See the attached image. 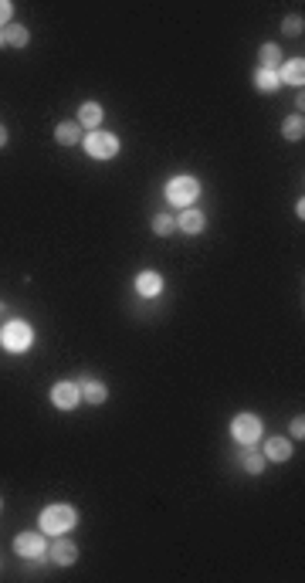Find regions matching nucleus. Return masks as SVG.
<instances>
[{
	"instance_id": "f257e3e1",
	"label": "nucleus",
	"mask_w": 305,
	"mask_h": 583,
	"mask_svg": "<svg viewBox=\"0 0 305 583\" xmlns=\"http://www.w3.org/2000/svg\"><path fill=\"white\" fill-rule=\"evenodd\" d=\"M75 522H78V512L71 505H65V502L44 505L41 515H38V526H41L44 536H65V532L75 529Z\"/></svg>"
},
{
	"instance_id": "f03ea898",
	"label": "nucleus",
	"mask_w": 305,
	"mask_h": 583,
	"mask_svg": "<svg viewBox=\"0 0 305 583\" xmlns=\"http://www.w3.org/2000/svg\"><path fill=\"white\" fill-rule=\"evenodd\" d=\"M0 346L7 349V353H28L34 346V329H31L24 319H11L4 329H0Z\"/></svg>"
},
{
	"instance_id": "7ed1b4c3",
	"label": "nucleus",
	"mask_w": 305,
	"mask_h": 583,
	"mask_svg": "<svg viewBox=\"0 0 305 583\" xmlns=\"http://www.w3.org/2000/svg\"><path fill=\"white\" fill-rule=\"evenodd\" d=\"M197 197H200V180L190 177V173H180V177H173V180L167 183V200L173 207H183V210L194 207Z\"/></svg>"
},
{
	"instance_id": "20e7f679",
	"label": "nucleus",
	"mask_w": 305,
	"mask_h": 583,
	"mask_svg": "<svg viewBox=\"0 0 305 583\" xmlns=\"http://www.w3.org/2000/svg\"><path fill=\"white\" fill-rule=\"evenodd\" d=\"M85 153L92 156V160H115L119 156V136L105 133V129H92L85 136Z\"/></svg>"
},
{
	"instance_id": "39448f33",
	"label": "nucleus",
	"mask_w": 305,
	"mask_h": 583,
	"mask_svg": "<svg viewBox=\"0 0 305 583\" xmlns=\"http://www.w3.org/2000/svg\"><path fill=\"white\" fill-rule=\"evenodd\" d=\"M231 438H234L241 448H244V445H254V441L262 438V417H254V414H237L234 421H231Z\"/></svg>"
},
{
	"instance_id": "423d86ee",
	"label": "nucleus",
	"mask_w": 305,
	"mask_h": 583,
	"mask_svg": "<svg viewBox=\"0 0 305 583\" xmlns=\"http://www.w3.org/2000/svg\"><path fill=\"white\" fill-rule=\"evenodd\" d=\"M14 553L21 556V559H44V553H48V546H44V536L41 532H21V536H14Z\"/></svg>"
},
{
	"instance_id": "0eeeda50",
	"label": "nucleus",
	"mask_w": 305,
	"mask_h": 583,
	"mask_svg": "<svg viewBox=\"0 0 305 583\" xmlns=\"http://www.w3.org/2000/svg\"><path fill=\"white\" fill-rule=\"evenodd\" d=\"M51 403H55L58 411H75L78 403H82V390L78 383H71V380H61L51 387Z\"/></svg>"
},
{
	"instance_id": "6e6552de",
	"label": "nucleus",
	"mask_w": 305,
	"mask_h": 583,
	"mask_svg": "<svg viewBox=\"0 0 305 583\" xmlns=\"http://www.w3.org/2000/svg\"><path fill=\"white\" fill-rule=\"evenodd\" d=\"M133 289H136V295H143V299H156V295L163 292V275H160V272H139L136 282H133Z\"/></svg>"
},
{
	"instance_id": "1a4fd4ad",
	"label": "nucleus",
	"mask_w": 305,
	"mask_h": 583,
	"mask_svg": "<svg viewBox=\"0 0 305 583\" xmlns=\"http://www.w3.org/2000/svg\"><path fill=\"white\" fill-rule=\"evenodd\" d=\"M48 559H51L55 567H71V563L78 559V546H75L71 540H61V536H58L55 546L48 550Z\"/></svg>"
},
{
	"instance_id": "9d476101",
	"label": "nucleus",
	"mask_w": 305,
	"mask_h": 583,
	"mask_svg": "<svg viewBox=\"0 0 305 583\" xmlns=\"http://www.w3.org/2000/svg\"><path fill=\"white\" fill-rule=\"evenodd\" d=\"M278 82L302 88V82H305V61L302 58H289V61H281V68H278Z\"/></svg>"
},
{
	"instance_id": "9b49d317",
	"label": "nucleus",
	"mask_w": 305,
	"mask_h": 583,
	"mask_svg": "<svg viewBox=\"0 0 305 583\" xmlns=\"http://www.w3.org/2000/svg\"><path fill=\"white\" fill-rule=\"evenodd\" d=\"M177 227H180L183 234H200V231L207 227V217H204V210L187 207V210H180V217H177Z\"/></svg>"
},
{
	"instance_id": "f8f14e48",
	"label": "nucleus",
	"mask_w": 305,
	"mask_h": 583,
	"mask_svg": "<svg viewBox=\"0 0 305 583\" xmlns=\"http://www.w3.org/2000/svg\"><path fill=\"white\" fill-rule=\"evenodd\" d=\"M78 390H82V401L92 403V407L105 403V397H109V387H105L102 380H92V376H85L82 383H78Z\"/></svg>"
},
{
	"instance_id": "ddd939ff",
	"label": "nucleus",
	"mask_w": 305,
	"mask_h": 583,
	"mask_svg": "<svg viewBox=\"0 0 305 583\" xmlns=\"http://www.w3.org/2000/svg\"><path fill=\"white\" fill-rule=\"evenodd\" d=\"M262 455H264V461H275V465H281V461L291 458V441H285V438H268Z\"/></svg>"
},
{
	"instance_id": "4468645a",
	"label": "nucleus",
	"mask_w": 305,
	"mask_h": 583,
	"mask_svg": "<svg viewBox=\"0 0 305 583\" xmlns=\"http://www.w3.org/2000/svg\"><path fill=\"white\" fill-rule=\"evenodd\" d=\"M102 115H105V112H102L98 102H82V109H78V119H75V123L82 125V129H98V125H102Z\"/></svg>"
},
{
	"instance_id": "2eb2a0df",
	"label": "nucleus",
	"mask_w": 305,
	"mask_h": 583,
	"mask_svg": "<svg viewBox=\"0 0 305 583\" xmlns=\"http://www.w3.org/2000/svg\"><path fill=\"white\" fill-rule=\"evenodd\" d=\"M55 139L61 143V146H75V143H82V125L75 123H58L55 125Z\"/></svg>"
},
{
	"instance_id": "dca6fc26",
	"label": "nucleus",
	"mask_w": 305,
	"mask_h": 583,
	"mask_svg": "<svg viewBox=\"0 0 305 583\" xmlns=\"http://www.w3.org/2000/svg\"><path fill=\"white\" fill-rule=\"evenodd\" d=\"M4 41L11 44V48H28L31 31L24 28V24H7V28H4Z\"/></svg>"
},
{
	"instance_id": "f3484780",
	"label": "nucleus",
	"mask_w": 305,
	"mask_h": 583,
	"mask_svg": "<svg viewBox=\"0 0 305 583\" xmlns=\"http://www.w3.org/2000/svg\"><path fill=\"white\" fill-rule=\"evenodd\" d=\"M258 58H262V68H272V71H278V68H281V61H285V58H281V48H278V44H272V41L262 44Z\"/></svg>"
},
{
	"instance_id": "a211bd4d",
	"label": "nucleus",
	"mask_w": 305,
	"mask_h": 583,
	"mask_svg": "<svg viewBox=\"0 0 305 583\" xmlns=\"http://www.w3.org/2000/svg\"><path fill=\"white\" fill-rule=\"evenodd\" d=\"M254 88H258V92H278V88H281V82H278V71L258 68V71H254Z\"/></svg>"
},
{
	"instance_id": "6ab92c4d",
	"label": "nucleus",
	"mask_w": 305,
	"mask_h": 583,
	"mask_svg": "<svg viewBox=\"0 0 305 583\" xmlns=\"http://www.w3.org/2000/svg\"><path fill=\"white\" fill-rule=\"evenodd\" d=\"M281 136L291 139V143H299V139L305 136V119H302V112H299V115H289V119L281 123Z\"/></svg>"
},
{
	"instance_id": "aec40b11",
	"label": "nucleus",
	"mask_w": 305,
	"mask_h": 583,
	"mask_svg": "<svg viewBox=\"0 0 305 583\" xmlns=\"http://www.w3.org/2000/svg\"><path fill=\"white\" fill-rule=\"evenodd\" d=\"M241 461H244V468H248L251 475H262V472H264V465H268L262 451H254L251 445H244V455H241Z\"/></svg>"
},
{
	"instance_id": "412c9836",
	"label": "nucleus",
	"mask_w": 305,
	"mask_h": 583,
	"mask_svg": "<svg viewBox=\"0 0 305 583\" xmlns=\"http://www.w3.org/2000/svg\"><path fill=\"white\" fill-rule=\"evenodd\" d=\"M173 227H177V217H173V214H167V210L152 217V231H156L160 237H167L170 231H173Z\"/></svg>"
},
{
	"instance_id": "4be33fe9",
	"label": "nucleus",
	"mask_w": 305,
	"mask_h": 583,
	"mask_svg": "<svg viewBox=\"0 0 305 583\" xmlns=\"http://www.w3.org/2000/svg\"><path fill=\"white\" fill-rule=\"evenodd\" d=\"M302 28H305V21L299 14H291V17H285L281 21V31L289 34V38H295V34H302Z\"/></svg>"
},
{
	"instance_id": "5701e85b",
	"label": "nucleus",
	"mask_w": 305,
	"mask_h": 583,
	"mask_svg": "<svg viewBox=\"0 0 305 583\" xmlns=\"http://www.w3.org/2000/svg\"><path fill=\"white\" fill-rule=\"evenodd\" d=\"M11 17H14V4L11 0H0V31L11 24Z\"/></svg>"
},
{
	"instance_id": "b1692460",
	"label": "nucleus",
	"mask_w": 305,
	"mask_h": 583,
	"mask_svg": "<svg viewBox=\"0 0 305 583\" xmlns=\"http://www.w3.org/2000/svg\"><path fill=\"white\" fill-rule=\"evenodd\" d=\"M289 428H291V438H299V441H302V438H305V417H302V414L291 417Z\"/></svg>"
},
{
	"instance_id": "393cba45",
	"label": "nucleus",
	"mask_w": 305,
	"mask_h": 583,
	"mask_svg": "<svg viewBox=\"0 0 305 583\" xmlns=\"http://www.w3.org/2000/svg\"><path fill=\"white\" fill-rule=\"evenodd\" d=\"M7 139H11V133H7V125H0V146H7Z\"/></svg>"
},
{
	"instance_id": "a878e982",
	"label": "nucleus",
	"mask_w": 305,
	"mask_h": 583,
	"mask_svg": "<svg viewBox=\"0 0 305 583\" xmlns=\"http://www.w3.org/2000/svg\"><path fill=\"white\" fill-rule=\"evenodd\" d=\"M4 44H7V41H4V31H0V48H4Z\"/></svg>"
},
{
	"instance_id": "bb28decb",
	"label": "nucleus",
	"mask_w": 305,
	"mask_h": 583,
	"mask_svg": "<svg viewBox=\"0 0 305 583\" xmlns=\"http://www.w3.org/2000/svg\"><path fill=\"white\" fill-rule=\"evenodd\" d=\"M0 509H4V499H0Z\"/></svg>"
}]
</instances>
